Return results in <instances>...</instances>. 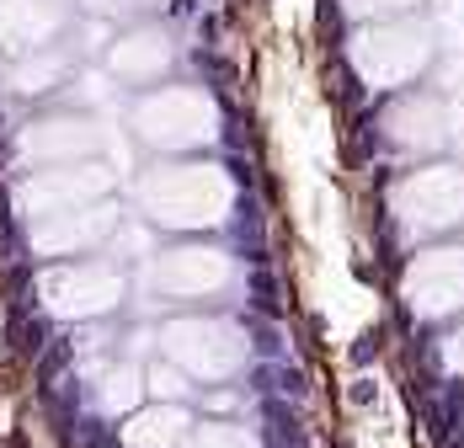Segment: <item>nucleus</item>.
<instances>
[{
  "label": "nucleus",
  "mask_w": 464,
  "mask_h": 448,
  "mask_svg": "<svg viewBox=\"0 0 464 448\" xmlns=\"http://www.w3.org/2000/svg\"><path fill=\"white\" fill-rule=\"evenodd\" d=\"M59 27L53 0H0V48H33Z\"/></svg>",
  "instance_id": "nucleus-14"
},
{
  "label": "nucleus",
  "mask_w": 464,
  "mask_h": 448,
  "mask_svg": "<svg viewBox=\"0 0 464 448\" xmlns=\"http://www.w3.org/2000/svg\"><path fill=\"white\" fill-rule=\"evenodd\" d=\"M390 214L406 235H449L464 224V171L459 166H421L390 187Z\"/></svg>",
  "instance_id": "nucleus-4"
},
{
  "label": "nucleus",
  "mask_w": 464,
  "mask_h": 448,
  "mask_svg": "<svg viewBox=\"0 0 464 448\" xmlns=\"http://www.w3.org/2000/svg\"><path fill=\"white\" fill-rule=\"evenodd\" d=\"M160 347L166 358L182 368L187 379H230L246 368L251 358V342L235 320H219V315H187V320H171L160 331Z\"/></svg>",
  "instance_id": "nucleus-3"
},
{
  "label": "nucleus",
  "mask_w": 464,
  "mask_h": 448,
  "mask_svg": "<svg viewBox=\"0 0 464 448\" xmlns=\"http://www.w3.org/2000/svg\"><path fill=\"white\" fill-rule=\"evenodd\" d=\"M96 11H140L144 0H92Z\"/></svg>",
  "instance_id": "nucleus-22"
},
{
  "label": "nucleus",
  "mask_w": 464,
  "mask_h": 448,
  "mask_svg": "<svg viewBox=\"0 0 464 448\" xmlns=\"http://www.w3.org/2000/svg\"><path fill=\"white\" fill-rule=\"evenodd\" d=\"M150 390H155V395H187V374L177 363H166V368L150 374Z\"/></svg>",
  "instance_id": "nucleus-21"
},
{
  "label": "nucleus",
  "mask_w": 464,
  "mask_h": 448,
  "mask_svg": "<svg viewBox=\"0 0 464 448\" xmlns=\"http://www.w3.org/2000/svg\"><path fill=\"white\" fill-rule=\"evenodd\" d=\"M96 123L86 118H53V123H33L22 134V161L33 166H48V161H81L96 150Z\"/></svg>",
  "instance_id": "nucleus-12"
},
{
  "label": "nucleus",
  "mask_w": 464,
  "mask_h": 448,
  "mask_svg": "<svg viewBox=\"0 0 464 448\" xmlns=\"http://www.w3.org/2000/svg\"><path fill=\"white\" fill-rule=\"evenodd\" d=\"M59 81H64V54H33V59L11 64V86L22 96H38V91L59 86Z\"/></svg>",
  "instance_id": "nucleus-16"
},
{
  "label": "nucleus",
  "mask_w": 464,
  "mask_h": 448,
  "mask_svg": "<svg viewBox=\"0 0 464 448\" xmlns=\"http://www.w3.org/2000/svg\"><path fill=\"white\" fill-rule=\"evenodd\" d=\"M112 229H118V209H112V203H81V209H64V214L33 219V251H38V257L96 251Z\"/></svg>",
  "instance_id": "nucleus-11"
},
{
  "label": "nucleus",
  "mask_w": 464,
  "mask_h": 448,
  "mask_svg": "<svg viewBox=\"0 0 464 448\" xmlns=\"http://www.w3.org/2000/svg\"><path fill=\"white\" fill-rule=\"evenodd\" d=\"M182 448H256V438L235 422H198V427H187Z\"/></svg>",
  "instance_id": "nucleus-17"
},
{
  "label": "nucleus",
  "mask_w": 464,
  "mask_h": 448,
  "mask_svg": "<svg viewBox=\"0 0 464 448\" xmlns=\"http://www.w3.org/2000/svg\"><path fill=\"white\" fill-rule=\"evenodd\" d=\"M140 395H144L140 368H112V374L102 379V395H96V405H102V411H129Z\"/></svg>",
  "instance_id": "nucleus-18"
},
{
  "label": "nucleus",
  "mask_w": 464,
  "mask_h": 448,
  "mask_svg": "<svg viewBox=\"0 0 464 448\" xmlns=\"http://www.w3.org/2000/svg\"><path fill=\"white\" fill-rule=\"evenodd\" d=\"M421 0H342V11L353 22H390V16H411Z\"/></svg>",
  "instance_id": "nucleus-19"
},
{
  "label": "nucleus",
  "mask_w": 464,
  "mask_h": 448,
  "mask_svg": "<svg viewBox=\"0 0 464 448\" xmlns=\"http://www.w3.org/2000/svg\"><path fill=\"white\" fill-rule=\"evenodd\" d=\"M134 134L155 150H192V144H208L219 134V107L192 86L150 91L134 107Z\"/></svg>",
  "instance_id": "nucleus-5"
},
{
  "label": "nucleus",
  "mask_w": 464,
  "mask_h": 448,
  "mask_svg": "<svg viewBox=\"0 0 464 448\" xmlns=\"http://www.w3.org/2000/svg\"><path fill=\"white\" fill-rule=\"evenodd\" d=\"M438 358H443V368H449L454 379H464V326H459V331H449V336L438 342Z\"/></svg>",
  "instance_id": "nucleus-20"
},
{
  "label": "nucleus",
  "mask_w": 464,
  "mask_h": 448,
  "mask_svg": "<svg viewBox=\"0 0 464 448\" xmlns=\"http://www.w3.org/2000/svg\"><path fill=\"white\" fill-rule=\"evenodd\" d=\"M401 299L417 320H449L464 310V246H432L401 278Z\"/></svg>",
  "instance_id": "nucleus-6"
},
{
  "label": "nucleus",
  "mask_w": 464,
  "mask_h": 448,
  "mask_svg": "<svg viewBox=\"0 0 464 448\" xmlns=\"http://www.w3.org/2000/svg\"><path fill=\"white\" fill-rule=\"evenodd\" d=\"M230 283V257L214 246H177L155 257V288L166 299H214Z\"/></svg>",
  "instance_id": "nucleus-10"
},
{
  "label": "nucleus",
  "mask_w": 464,
  "mask_h": 448,
  "mask_svg": "<svg viewBox=\"0 0 464 448\" xmlns=\"http://www.w3.org/2000/svg\"><path fill=\"white\" fill-rule=\"evenodd\" d=\"M166 64H171V38L166 33H155V27H144V33H129L123 44L112 48V75H123V81H160L166 75Z\"/></svg>",
  "instance_id": "nucleus-13"
},
{
  "label": "nucleus",
  "mask_w": 464,
  "mask_h": 448,
  "mask_svg": "<svg viewBox=\"0 0 464 448\" xmlns=\"http://www.w3.org/2000/svg\"><path fill=\"white\" fill-rule=\"evenodd\" d=\"M107 171L92 166V161H70V166H44L16 187V203L27 219H48V214H64V209H81V203H96L107 192Z\"/></svg>",
  "instance_id": "nucleus-8"
},
{
  "label": "nucleus",
  "mask_w": 464,
  "mask_h": 448,
  "mask_svg": "<svg viewBox=\"0 0 464 448\" xmlns=\"http://www.w3.org/2000/svg\"><path fill=\"white\" fill-rule=\"evenodd\" d=\"M379 134H384L390 150H401V155H438L449 144V112H443V102L432 91H401L384 107Z\"/></svg>",
  "instance_id": "nucleus-9"
},
{
  "label": "nucleus",
  "mask_w": 464,
  "mask_h": 448,
  "mask_svg": "<svg viewBox=\"0 0 464 448\" xmlns=\"http://www.w3.org/2000/svg\"><path fill=\"white\" fill-rule=\"evenodd\" d=\"M155 224L171 229H203L219 224L230 209V177L219 166H155L140 187Z\"/></svg>",
  "instance_id": "nucleus-2"
},
{
  "label": "nucleus",
  "mask_w": 464,
  "mask_h": 448,
  "mask_svg": "<svg viewBox=\"0 0 464 448\" xmlns=\"http://www.w3.org/2000/svg\"><path fill=\"white\" fill-rule=\"evenodd\" d=\"M44 294V310L59 320H92V315L118 310L123 299V272L107 268V262H75V268H53L38 283Z\"/></svg>",
  "instance_id": "nucleus-7"
},
{
  "label": "nucleus",
  "mask_w": 464,
  "mask_h": 448,
  "mask_svg": "<svg viewBox=\"0 0 464 448\" xmlns=\"http://www.w3.org/2000/svg\"><path fill=\"white\" fill-rule=\"evenodd\" d=\"M187 427H192L187 411H177V405H155V411L134 416V427H129V448H182Z\"/></svg>",
  "instance_id": "nucleus-15"
},
{
  "label": "nucleus",
  "mask_w": 464,
  "mask_h": 448,
  "mask_svg": "<svg viewBox=\"0 0 464 448\" xmlns=\"http://www.w3.org/2000/svg\"><path fill=\"white\" fill-rule=\"evenodd\" d=\"M432 33L427 22H411V16H390V22H363L347 44V59L353 70L363 75V86L373 91H406L417 86L421 75L432 70Z\"/></svg>",
  "instance_id": "nucleus-1"
}]
</instances>
